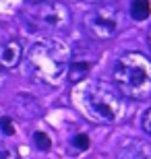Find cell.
Masks as SVG:
<instances>
[{
    "label": "cell",
    "mask_w": 151,
    "mask_h": 159,
    "mask_svg": "<svg viewBox=\"0 0 151 159\" xmlns=\"http://www.w3.org/2000/svg\"><path fill=\"white\" fill-rule=\"evenodd\" d=\"M128 12H130V17H133L134 21H145V19H149V15H151L149 0H133Z\"/></svg>",
    "instance_id": "cell-8"
},
{
    "label": "cell",
    "mask_w": 151,
    "mask_h": 159,
    "mask_svg": "<svg viewBox=\"0 0 151 159\" xmlns=\"http://www.w3.org/2000/svg\"><path fill=\"white\" fill-rule=\"evenodd\" d=\"M83 2H89V4H99V2H104V0H83Z\"/></svg>",
    "instance_id": "cell-14"
},
{
    "label": "cell",
    "mask_w": 151,
    "mask_h": 159,
    "mask_svg": "<svg viewBox=\"0 0 151 159\" xmlns=\"http://www.w3.org/2000/svg\"><path fill=\"white\" fill-rule=\"evenodd\" d=\"M81 107L85 116L99 124H114L124 116V97L114 85L91 81L83 87Z\"/></svg>",
    "instance_id": "cell-3"
},
{
    "label": "cell",
    "mask_w": 151,
    "mask_h": 159,
    "mask_svg": "<svg viewBox=\"0 0 151 159\" xmlns=\"http://www.w3.org/2000/svg\"><path fill=\"white\" fill-rule=\"evenodd\" d=\"M23 60V46L19 41L11 39L0 46V68L4 70H12L17 68L19 62Z\"/></svg>",
    "instance_id": "cell-6"
},
{
    "label": "cell",
    "mask_w": 151,
    "mask_h": 159,
    "mask_svg": "<svg viewBox=\"0 0 151 159\" xmlns=\"http://www.w3.org/2000/svg\"><path fill=\"white\" fill-rule=\"evenodd\" d=\"M27 2H31V4H40V2H46V0H27Z\"/></svg>",
    "instance_id": "cell-16"
},
{
    "label": "cell",
    "mask_w": 151,
    "mask_h": 159,
    "mask_svg": "<svg viewBox=\"0 0 151 159\" xmlns=\"http://www.w3.org/2000/svg\"><path fill=\"white\" fill-rule=\"evenodd\" d=\"M33 143H35V147L40 149V151H50V147H52L50 136H48L46 132H41V130H37V132L33 134Z\"/></svg>",
    "instance_id": "cell-9"
},
{
    "label": "cell",
    "mask_w": 151,
    "mask_h": 159,
    "mask_svg": "<svg viewBox=\"0 0 151 159\" xmlns=\"http://www.w3.org/2000/svg\"><path fill=\"white\" fill-rule=\"evenodd\" d=\"M114 87L124 99L145 101L151 97V58L143 52H126L114 64Z\"/></svg>",
    "instance_id": "cell-2"
},
{
    "label": "cell",
    "mask_w": 151,
    "mask_h": 159,
    "mask_svg": "<svg viewBox=\"0 0 151 159\" xmlns=\"http://www.w3.org/2000/svg\"><path fill=\"white\" fill-rule=\"evenodd\" d=\"M73 149H77V151H87L89 149V136L87 134H77L73 139Z\"/></svg>",
    "instance_id": "cell-10"
},
{
    "label": "cell",
    "mask_w": 151,
    "mask_h": 159,
    "mask_svg": "<svg viewBox=\"0 0 151 159\" xmlns=\"http://www.w3.org/2000/svg\"><path fill=\"white\" fill-rule=\"evenodd\" d=\"M89 70H91V62L89 60H70L66 77H68L70 83H81L89 75Z\"/></svg>",
    "instance_id": "cell-7"
},
{
    "label": "cell",
    "mask_w": 151,
    "mask_h": 159,
    "mask_svg": "<svg viewBox=\"0 0 151 159\" xmlns=\"http://www.w3.org/2000/svg\"><path fill=\"white\" fill-rule=\"evenodd\" d=\"M83 27L93 39H114L122 29V12L114 4L99 2L83 17Z\"/></svg>",
    "instance_id": "cell-4"
},
{
    "label": "cell",
    "mask_w": 151,
    "mask_h": 159,
    "mask_svg": "<svg viewBox=\"0 0 151 159\" xmlns=\"http://www.w3.org/2000/svg\"><path fill=\"white\" fill-rule=\"evenodd\" d=\"M0 159H19V153L12 147L4 145V143H0Z\"/></svg>",
    "instance_id": "cell-11"
},
{
    "label": "cell",
    "mask_w": 151,
    "mask_h": 159,
    "mask_svg": "<svg viewBox=\"0 0 151 159\" xmlns=\"http://www.w3.org/2000/svg\"><path fill=\"white\" fill-rule=\"evenodd\" d=\"M27 19H29V23L33 25L35 29L58 31V29H64L70 23V11L64 2L46 0V2L35 4Z\"/></svg>",
    "instance_id": "cell-5"
},
{
    "label": "cell",
    "mask_w": 151,
    "mask_h": 159,
    "mask_svg": "<svg viewBox=\"0 0 151 159\" xmlns=\"http://www.w3.org/2000/svg\"><path fill=\"white\" fill-rule=\"evenodd\" d=\"M70 50L64 41L56 37H46L31 46L27 54V66L31 77L46 85H60L68 72Z\"/></svg>",
    "instance_id": "cell-1"
},
{
    "label": "cell",
    "mask_w": 151,
    "mask_h": 159,
    "mask_svg": "<svg viewBox=\"0 0 151 159\" xmlns=\"http://www.w3.org/2000/svg\"><path fill=\"white\" fill-rule=\"evenodd\" d=\"M141 126H143V130H145L147 134L151 136V107L147 110L145 114H143V120H141Z\"/></svg>",
    "instance_id": "cell-12"
},
{
    "label": "cell",
    "mask_w": 151,
    "mask_h": 159,
    "mask_svg": "<svg viewBox=\"0 0 151 159\" xmlns=\"http://www.w3.org/2000/svg\"><path fill=\"white\" fill-rule=\"evenodd\" d=\"M4 72H6L4 68H0V85H2V81H4Z\"/></svg>",
    "instance_id": "cell-15"
},
{
    "label": "cell",
    "mask_w": 151,
    "mask_h": 159,
    "mask_svg": "<svg viewBox=\"0 0 151 159\" xmlns=\"http://www.w3.org/2000/svg\"><path fill=\"white\" fill-rule=\"evenodd\" d=\"M149 46H151V29H149Z\"/></svg>",
    "instance_id": "cell-17"
},
{
    "label": "cell",
    "mask_w": 151,
    "mask_h": 159,
    "mask_svg": "<svg viewBox=\"0 0 151 159\" xmlns=\"http://www.w3.org/2000/svg\"><path fill=\"white\" fill-rule=\"evenodd\" d=\"M0 126H2V130H4V134H15V128H12L11 118H2L0 120Z\"/></svg>",
    "instance_id": "cell-13"
}]
</instances>
